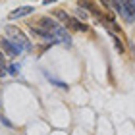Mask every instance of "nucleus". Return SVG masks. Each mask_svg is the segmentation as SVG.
<instances>
[{
  "label": "nucleus",
  "mask_w": 135,
  "mask_h": 135,
  "mask_svg": "<svg viewBox=\"0 0 135 135\" xmlns=\"http://www.w3.org/2000/svg\"><path fill=\"white\" fill-rule=\"evenodd\" d=\"M6 39H10L12 42L16 41V45H20L21 50H31V42H29V39L25 37V33L21 31L20 27H8V37Z\"/></svg>",
  "instance_id": "nucleus-1"
},
{
  "label": "nucleus",
  "mask_w": 135,
  "mask_h": 135,
  "mask_svg": "<svg viewBox=\"0 0 135 135\" xmlns=\"http://www.w3.org/2000/svg\"><path fill=\"white\" fill-rule=\"evenodd\" d=\"M0 46H2L4 50L10 54V56H17V54L21 52V48L17 46L16 42H12L10 39H6V37H0Z\"/></svg>",
  "instance_id": "nucleus-2"
},
{
  "label": "nucleus",
  "mask_w": 135,
  "mask_h": 135,
  "mask_svg": "<svg viewBox=\"0 0 135 135\" xmlns=\"http://www.w3.org/2000/svg\"><path fill=\"white\" fill-rule=\"evenodd\" d=\"M39 25H41L42 31H48V33H52L54 29H58V27H60L54 20H50V17H41V20H39Z\"/></svg>",
  "instance_id": "nucleus-3"
},
{
  "label": "nucleus",
  "mask_w": 135,
  "mask_h": 135,
  "mask_svg": "<svg viewBox=\"0 0 135 135\" xmlns=\"http://www.w3.org/2000/svg\"><path fill=\"white\" fill-rule=\"evenodd\" d=\"M66 25L70 27V29H73V31H79V33H85V31H87V25H85V23H81V21H77L75 17H70Z\"/></svg>",
  "instance_id": "nucleus-4"
},
{
  "label": "nucleus",
  "mask_w": 135,
  "mask_h": 135,
  "mask_svg": "<svg viewBox=\"0 0 135 135\" xmlns=\"http://www.w3.org/2000/svg\"><path fill=\"white\" fill-rule=\"evenodd\" d=\"M27 14H33V6H23V8H17L10 14V20H17V17H23Z\"/></svg>",
  "instance_id": "nucleus-5"
},
{
  "label": "nucleus",
  "mask_w": 135,
  "mask_h": 135,
  "mask_svg": "<svg viewBox=\"0 0 135 135\" xmlns=\"http://www.w3.org/2000/svg\"><path fill=\"white\" fill-rule=\"evenodd\" d=\"M6 75H8V68H6V58H4L2 50H0V77H6Z\"/></svg>",
  "instance_id": "nucleus-6"
},
{
  "label": "nucleus",
  "mask_w": 135,
  "mask_h": 135,
  "mask_svg": "<svg viewBox=\"0 0 135 135\" xmlns=\"http://www.w3.org/2000/svg\"><path fill=\"white\" fill-rule=\"evenodd\" d=\"M46 77H48V81H50V83H54V85H58L60 89H64V91H68V85H66L64 81H58V79H54L52 75H48V73H46Z\"/></svg>",
  "instance_id": "nucleus-7"
},
{
  "label": "nucleus",
  "mask_w": 135,
  "mask_h": 135,
  "mask_svg": "<svg viewBox=\"0 0 135 135\" xmlns=\"http://www.w3.org/2000/svg\"><path fill=\"white\" fill-rule=\"evenodd\" d=\"M114 45H116V50L118 52H124V45H122V41L118 39V37H114Z\"/></svg>",
  "instance_id": "nucleus-8"
},
{
  "label": "nucleus",
  "mask_w": 135,
  "mask_h": 135,
  "mask_svg": "<svg viewBox=\"0 0 135 135\" xmlns=\"http://www.w3.org/2000/svg\"><path fill=\"white\" fill-rule=\"evenodd\" d=\"M56 16H58V20H62L64 23H68V20H70V17L66 16V12H62V10H58V12H56Z\"/></svg>",
  "instance_id": "nucleus-9"
},
{
  "label": "nucleus",
  "mask_w": 135,
  "mask_h": 135,
  "mask_svg": "<svg viewBox=\"0 0 135 135\" xmlns=\"http://www.w3.org/2000/svg\"><path fill=\"white\" fill-rule=\"evenodd\" d=\"M17 70H20V68H17V64H14V66H10L8 73H12V75H17Z\"/></svg>",
  "instance_id": "nucleus-10"
},
{
  "label": "nucleus",
  "mask_w": 135,
  "mask_h": 135,
  "mask_svg": "<svg viewBox=\"0 0 135 135\" xmlns=\"http://www.w3.org/2000/svg\"><path fill=\"white\" fill-rule=\"evenodd\" d=\"M0 120H2V124H4V126H12V124H10V122H8V120H6V118H4V116H2V118H0Z\"/></svg>",
  "instance_id": "nucleus-11"
}]
</instances>
